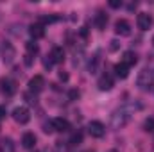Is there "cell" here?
<instances>
[{"label": "cell", "mask_w": 154, "mask_h": 152, "mask_svg": "<svg viewBox=\"0 0 154 152\" xmlns=\"http://www.w3.org/2000/svg\"><path fill=\"white\" fill-rule=\"evenodd\" d=\"M129 111H127V108H120V109H116L113 111L111 114V125L115 127V129H120V127H124L127 122H129Z\"/></svg>", "instance_id": "1"}, {"label": "cell", "mask_w": 154, "mask_h": 152, "mask_svg": "<svg viewBox=\"0 0 154 152\" xmlns=\"http://www.w3.org/2000/svg\"><path fill=\"white\" fill-rule=\"evenodd\" d=\"M136 86L142 90V91H147L151 86H152V72L149 68H143L138 77H136Z\"/></svg>", "instance_id": "2"}, {"label": "cell", "mask_w": 154, "mask_h": 152, "mask_svg": "<svg viewBox=\"0 0 154 152\" xmlns=\"http://www.w3.org/2000/svg\"><path fill=\"white\" fill-rule=\"evenodd\" d=\"M88 132H90V136H91V138H102V136L106 134V127H104V123H102V122L93 120V122H90V123H88Z\"/></svg>", "instance_id": "3"}, {"label": "cell", "mask_w": 154, "mask_h": 152, "mask_svg": "<svg viewBox=\"0 0 154 152\" xmlns=\"http://www.w3.org/2000/svg\"><path fill=\"white\" fill-rule=\"evenodd\" d=\"M13 118H14V122H18L20 125H25V123L31 120V113H29L27 108L20 106V108H14V109H13Z\"/></svg>", "instance_id": "4"}, {"label": "cell", "mask_w": 154, "mask_h": 152, "mask_svg": "<svg viewBox=\"0 0 154 152\" xmlns=\"http://www.w3.org/2000/svg\"><path fill=\"white\" fill-rule=\"evenodd\" d=\"M0 90H2V93L5 97H11L16 91V82L13 79H9V77H2L0 79Z\"/></svg>", "instance_id": "5"}, {"label": "cell", "mask_w": 154, "mask_h": 152, "mask_svg": "<svg viewBox=\"0 0 154 152\" xmlns=\"http://www.w3.org/2000/svg\"><path fill=\"white\" fill-rule=\"evenodd\" d=\"M14 57H16V50H14V47L11 45V43H4L2 45V59H4V63L5 65H11L13 61H14Z\"/></svg>", "instance_id": "6"}, {"label": "cell", "mask_w": 154, "mask_h": 152, "mask_svg": "<svg viewBox=\"0 0 154 152\" xmlns=\"http://www.w3.org/2000/svg\"><path fill=\"white\" fill-rule=\"evenodd\" d=\"M136 25H138L140 31H149L151 25H152V16L149 13H140L136 16Z\"/></svg>", "instance_id": "7"}, {"label": "cell", "mask_w": 154, "mask_h": 152, "mask_svg": "<svg viewBox=\"0 0 154 152\" xmlns=\"http://www.w3.org/2000/svg\"><path fill=\"white\" fill-rule=\"evenodd\" d=\"M115 32L120 36H129L131 34V25L127 20H116L115 23Z\"/></svg>", "instance_id": "8"}, {"label": "cell", "mask_w": 154, "mask_h": 152, "mask_svg": "<svg viewBox=\"0 0 154 152\" xmlns=\"http://www.w3.org/2000/svg\"><path fill=\"white\" fill-rule=\"evenodd\" d=\"M52 127L57 132H66V131H70V122L66 118H54L52 120Z\"/></svg>", "instance_id": "9"}, {"label": "cell", "mask_w": 154, "mask_h": 152, "mask_svg": "<svg viewBox=\"0 0 154 152\" xmlns=\"http://www.w3.org/2000/svg\"><path fill=\"white\" fill-rule=\"evenodd\" d=\"M111 88H113V79H111V75L102 74V75L99 77V90H102V91H109Z\"/></svg>", "instance_id": "10"}, {"label": "cell", "mask_w": 154, "mask_h": 152, "mask_svg": "<svg viewBox=\"0 0 154 152\" xmlns=\"http://www.w3.org/2000/svg\"><path fill=\"white\" fill-rule=\"evenodd\" d=\"M43 86H45V79L41 75H34L29 81V90H31V91H36V93H38V91L43 90Z\"/></svg>", "instance_id": "11"}, {"label": "cell", "mask_w": 154, "mask_h": 152, "mask_svg": "<svg viewBox=\"0 0 154 152\" xmlns=\"http://www.w3.org/2000/svg\"><path fill=\"white\" fill-rule=\"evenodd\" d=\"M50 59L54 61V63H63L65 61V50H63V47H54L52 48V52H50Z\"/></svg>", "instance_id": "12"}, {"label": "cell", "mask_w": 154, "mask_h": 152, "mask_svg": "<svg viewBox=\"0 0 154 152\" xmlns=\"http://www.w3.org/2000/svg\"><path fill=\"white\" fill-rule=\"evenodd\" d=\"M22 145H23V149H34V145H36V136H34V132H25V134L22 136Z\"/></svg>", "instance_id": "13"}, {"label": "cell", "mask_w": 154, "mask_h": 152, "mask_svg": "<svg viewBox=\"0 0 154 152\" xmlns=\"http://www.w3.org/2000/svg\"><path fill=\"white\" fill-rule=\"evenodd\" d=\"M29 32H31V36L34 39L43 38V36H45V27H43L41 23H32V25L29 27Z\"/></svg>", "instance_id": "14"}, {"label": "cell", "mask_w": 154, "mask_h": 152, "mask_svg": "<svg viewBox=\"0 0 154 152\" xmlns=\"http://www.w3.org/2000/svg\"><path fill=\"white\" fill-rule=\"evenodd\" d=\"M115 74H116V77H120V79H125V77L129 75V66L125 65V63H116L115 65Z\"/></svg>", "instance_id": "15"}, {"label": "cell", "mask_w": 154, "mask_h": 152, "mask_svg": "<svg viewBox=\"0 0 154 152\" xmlns=\"http://www.w3.org/2000/svg\"><path fill=\"white\" fill-rule=\"evenodd\" d=\"M136 61H138V57H136V54H134V52H131V50L124 52V59H122V63H125L129 68H131L133 65H136Z\"/></svg>", "instance_id": "16"}, {"label": "cell", "mask_w": 154, "mask_h": 152, "mask_svg": "<svg viewBox=\"0 0 154 152\" xmlns=\"http://www.w3.org/2000/svg\"><path fill=\"white\" fill-rule=\"evenodd\" d=\"M0 152H14V141L11 138H4L0 141Z\"/></svg>", "instance_id": "17"}, {"label": "cell", "mask_w": 154, "mask_h": 152, "mask_svg": "<svg viewBox=\"0 0 154 152\" xmlns=\"http://www.w3.org/2000/svg\"><path fill=\"white\" fill-rule=\"evenodd\" d=\"M99 63H100V57H99V54H95V56L91 57L90 65H88V72H90V74H97V70H99Z\"/></svg>", "instance_id": "18"}, {"label": "cell", "mask_w": 154, "mask_h": 152, "mask_svg": "<svg viewBox=\"0 0 154 152\" xmlns=\"http://www.w3.org/2000/svg\"><path fill=\"white\" fill-rule=\"evenodd\" d=\"M106 23H108V16H106L104 13H99V14L95 16V25H97V29H104Z\"/></svg>", "instance_id": "19"}, {"label": "cell", "mask_w": 154, "mask_h": 152, "mask_svg": "<svg viewBox=\"0 0 154 152\" xmlns=\"http://www.w3.org/2000/svg\"><path fill=\"white\" fill-rule=\"evenodd\" d=\"M25 48H27V54H29L31 57H32L34 54H38V50H39L38 45H36L34 41H27V43H25Z\"/></svg>", "instance_id": "20"}, {"label": "cell", "mask_w": 154, "mask_h": 152, "mask_svg": "<svg viewBox=\"0 0 154 152\" xmlns=\"http://www.w3.org/2000/svg\"><path fill=\"white\" fill-rule=\"evenodd\" d=\"M81 141H82V134H81V132H74V134H72V138H70V145H74V147H75V145H79Z\"/></svg>", "instance_id": "21"}, {"label": "cell", "mask_w": 154, "mask_h": 152, "mask_svg": "<svg viewBox=\"0 0 154 152\" xmlns=\"http://www.w3.org/2000/svg\"><path fill=\"white\" fill-rule=\"evenodd\" d=\"M143 129H145L147 132H152L154 131V118H147V120L143 122Z\"/></svg>", "instance_id": "22"}, {"label": "cell", "mask_w": 154, "mask_h": 152, "mask_svg": "<svg viewBox=\"0 0 154 152\" xmlns=\"http://www.w3.org/2000/svg\"><path fill=\"white\" fill-rule=\"evenodd\" d=\"M52 65H54V61L50 59V56H47V57H43V66H45L47 70H50V68H52Z\"/></svg>", "instance_id": "23"}, {"label": "cell", "mask_w": 154, "mask_h": 152, "mask_svg": "<svg viewBox=\"0 0 154 152\" xmlns=\"http://www.w3.org/2000/svg\"><path fill=\"white\" fill-rule=\"evenodd\" d=\"M43 131H45L47 134H52V132H54V127H52V120H50L48 123H45V125H43Z\"/></svg>", "instance_id": "24"}, {"label": "cell", "mask_w": 154, "mask_h": 152, "mask_svg": "<svg viewBox=\"0 0 154 152\" xmlns=\"http://www.w3.org/2000/svg\"><path fill=\"white\" fill-rule=\"evenodd\" d=\"M68 97H70V100H77V99L81 97V93H79V90H70Z\"/></svg>", "instance_id": "25"}, {"label": "cell", "mask_w": 154, "mask_h": 152, "mask_svg": "<svg viewBox=\"0 0 154 152\" xmlns=\"http://www.w3.org/2000/svg\"><path fill=\"white\" fill-rule=\"evenodd\" d=\"M109 5H111L113 9H116V7H120V5H122V2H116V0H111V2H109Z\"/></svg>", "instance_id": "26"}, {"label": "cell", "mask_w": 154, "mask_h": 152, "mask_svg": "<svg viewBox=\"0 0 154 152\" xmlns=\"http://www.w3.org/2000/svg\"><path fill=\"white\" fill-rule=\"evenodd\" d=\"M25 65H27V66H31V65H32V57H31L29 54H25Z\"/></svg>", "instance_id": "27"}, {"label": "cell", "mask_w": 154, "mask_h": 152, "mask_svg": "<svg viewBox=\"0 0 154 152\" xmlns=\"http://www.w3.org/2000/svg\"><path fill=\"white\" fill-rule=\"evenodd\" d=\"M111 50H116L118 48V41H111V47H109Z\"/></svg>", "instance_id": "28"}, {"label": "cell", "mask_w": 154, "mask_h": 152, "mask_svg": "<svg viewBox=\"0 0 154 152\" xmlns=\"http://www.w3.org/2000/svg\"><path fill=\"white\" fill-rule=\"evenodd\" d=\"M59 79H61V81H68V74H63V72H61V74H59Z\"/></svg>", "instance_id": "29"}, {"label": "cell", "mask_w": 154, "mask_h": 152, "mask_svg": "<svg viewBox=\"0 0 154 152\" xmlns=\"http://www.w3.org/2000/svg\"><path fill=\"white\" fill-rule=\"evenodd\" d=\"M108 152H118V150H116V149H111V150H108Z\"/></svg>", "instance_id": "30"}, {"label": "cell", "mask_w": 154, "mask_h": 152, "mask_svg": "<svg viewBox=\"0 0 154 152\" xmlns=\"http://www.w3.org/2000/svg\"><path fill=\"white\" fill-rule=\"evenodd\" d=\"M84 152H93V150H84Z\"/></svg>", "instance_id": "31"}, {"label": "cell", "mask_w": 154, "mask_h": 152, "mask_svg": "<svg viewBox=\"0 0 154 152\" xmlns=\"http://www.w3.org/2000/svg\"><path fill=\"white\" fill-rule=\"evenodd\" d=\"M152 45H154V36H152Z\"/></svg>", "instance_id": "32"}]
</instances>
